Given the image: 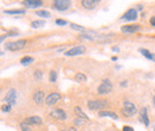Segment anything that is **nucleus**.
Here are the masks:
<instances>
[{
    "mask_svg": "<svg viewBox=\"0 0 155 131\" xmlns=\"http://www.w3.org/2000/svg\"><path fill=\"white\" fill-rule=\"evenodd\" d=\"M109 106V100L106 99H92L87 101V107L91 111H101Z\"/></svg>",
    "mask_w": 155,
    "mask_h": 131,
    "instance_id": "obj_1",
    "label": "nucleus"
},
{
    "mask_svg": "<svg viewBox=\"0 0 155 131\" xmlns=\"http://www.w3.org/2000/svg\"><path fill=\"white\" fill-rule=\"evenodd\" d=\"M138 112L137 111V107H136V105L134 103H131V101H129V100H125L124 103H123V107H122V114L124 116V117H134L136 113Z\"/></svg>",
    "mask_w": 155,
    "mask_h": 131,
    "instance_id": "obj_2",
    "label": "nucleus"
},
{
    "mask_svg": "<svg viewBox=\"0 0 155 131\" xmlns=\"http://www.w3.org/2000/svg\"><path fill=\"white\" fill-rule=\"evenodd\" d=\"M112 90H114V85H112L111 80L104 79V80L101 81V84L98 86L97 93L99 94V95H106V94L111 93Z\"/></svg>",
    "mask_w": 155,
    "mask_h": 131,
    "instance_id": "obj_3",
    "label": "nucleus"
},
{
    "mask_svg": "<svg viewBox=\"0 0 155 131\" xmlns=\"http://www.w3.org/2000/svg\"><path fill=\"white\" fill-rule=\"evenodd\" d=\"M26 45V41L25 39H19L16 42H8L5 44V49L10 50V51H17V50H21Z\"/></svg>",
    "mask_w": 155,
    "mask_h": 131,
    "instance_id": "obj_4",
    "label": "nucleus"
},
{
    "mask_svg": "<svg viewBox=\"0 0 155 131\" xmlns=\"http://www.w3.org/2000/svg\"><path fill=\"white\" fill-rule=\"evenodd\" d=\"M72 5L71 0H53V7L58 11H67Z\"/></svg>",
    "mask_w": 155,
    "mask_h": 131,
    "instance_id": "obj_5",
    "label": "nucleus"
},
{
    "mask_svg": "<svg viewBox=\"0 0 155 131\" xmlns=\"http://www.w3.org/2000/svg\"><path fill=\"white\" fill-rule=\"evenodd\" d=\"M61 98H62V95L60 93H58V92H51L50 94L47 95L44 103H45L47 106H54V105H56L58 101L61 100Z\"/></svg>",
    "mask_w": 155,
    "mask_h": 131,
    "instance_id": "obj_6",
    "label": "nucleus"
},
{
    "mask_svg": "<svg viewBox=\"0 0 155 131\" xmlns=\"http://www.w3.org/2000/svg\"><path fill=\"white\" fill-rule=\"evenodd\" d=\"M85 51H86L85 45H77V47L71 48L69 50L64 51V55L66 56H79V55H82Z\"/></svg>",
    "mask_w": 155,
    "mask_h": 131,
    "instance_id": "obj_7",
    "label": "nucleus"
},
{
    "mask_svg": "<svg viewBox=\"0 0 155 131\" xmlns=\"http://www.w3.org/2000/svg\"><path fill=\"white\" fill-rule=\"evenodd\" d=\"M49 116L51 118H54V119H58V120H66L67 119V113L62 109H54V110H51L50 113H49Z\"/></svg>",
    "mask_w": 155,
    "mask_h": 131,
    "instance_id": "obj_8",
    "label": "nucleus"
},
{
    "mask_svg": "<svg viewBox=\"0 0 155 131\" xmlns=\"http://www.w3.org/2000/svg\"><path fill=\"white\" fill-rule=\"evenodd\" d=\"M16 100H17V91L16 90H10L6 95H5V98H4V101H5V104H8V105H15L16 104Z\"/></svg>",
    "mask_w": 155,
    "mask_h": 131,
    "instance_id": "obj_9",
    "label": "nucleus"
},
{
    "mask_svg": "<svg viewBox=\"0 0 155 131\" xmlns=\"http://www.w3.org/2000/svg\"><path fill=\"white\" fill-rule=\"evenodd\" d=\"M138 18V13L136 11V8H130L128 10L123 16H122V20H127V21H134Z\"/></svg>",
    "mask_w": 155,
    "mask_h": 131,
    "instance_id": "obj_10",
    "label": "nucleus"
},
{
    "mask_svg": "<svg viewBox=\"0 0 155 131\" xmlns=\"http://www.w3.org/2000/svg\"><path fill=\"white\" fill-rule=\"evenodd\" d=\"M101 0H81V5L85 10H93L96 8Z\"/></svg>",
    "mask_w": 155,
    "mask_h": 131,
    "instance_id": "obj_11",
    "label": "nucleus"
},
{
    "mask_svg": "<svg viewBox=\"0 0 155 131\" xmlns=\"http://www.w3.org/2000/svg\"><path fill=\"white\" fill-rule=\"evenodd\" d=\"M32 100L36 105H42L44 103V92L42 90H37L35 91V93L32 94Z\"/></svg>",
    "mask_w": 155,
    "mask_h": 131,
    "instance_id": "obj_12",
    "label": "nucleus"
},
{
    "mask_svg": "<svg viewBox=\"0 0 155 131\" xmlns=\"http://www.w3.org/2000/svg\"><path fill=\"white\" fill-rule=\"evenodd\" d=\"M120 30L124 34H135V32L141 30V25H137V24H134V25H124V26L120 28Z\"/></svg>",
    "mask_w": 155,
    "mask_h": 131,
    "instance_id": "obj_13",
    "label": "nucleus"
},
{
    "mask_svg": "<svg viewBox=\"0 0 155 131\" xmlns=\"http://www.w3.org/2000/svg\"><path fill=\"white\" fill-rule=\"evenodd\" d=\"M23 122L26 123V124H29V125H42V123H43L42 118L38 117V116H31V117H28V118H25Z\"/></svg>",
    "mask_w": 155,
    "mask_h": 131,
    "instance_id": "obj_14",
    "label": "nucleus"
},
{
    "mask_svg": "<svg viewBox=\"0 0 155 131\" xmlns=\"http://www.w3.org/2000/svg\"><path fill=\"white\" fill-rule=\"evenodd\" d=\"M141 123L144 124V126H149L150 122H149V117H148V111H147V107H143L141 111H140V119H138Z\"/></svg>",
    "mask_w": 155,
    "mask_h": 131,
    "instance_id": "obj_15",
    "label": "nucleus"
},
{
    "mask_svg": "<svg viewBox=\"0 0 155 131\" xmlns=\"http://www.w3.org/2000/svg\"><path fill=\"white\" fill-rule=\"evenodd\" d=\"M43 1L42 0H24L23 1V5L26 6V7H30V8H36L42 6Z\"/></svg>",
    "mask_w": 155,
    "mask_h": 131,
    "instance_id": "obj_16",
    "label": "nucleus"
},
{
    "mask_svg": "<svg viewBox=\"0 0 155 131\" xmlns=\"http://www.w3.org/2000/svg\"><path fill=\"white\" fill-rule=\"evenodd\" d=\"M138 53L142 54L146 58H148V60L155 62V54H153L152 51H149L148 49H146V48H138Z\"/></svg>",
    "mask_w": 155,
    "mask_h": 131,
    "instance_id": "obj_17",
    "label": "nucleus"
},
{
    "mask_svg": "<svg viewBox=\"0 0 155 131\" xmlns=\"http://www.w3.org/2000/svg\"><path fill=\"white\" fill-rule=\"evenodd\" d=\"M99 117H109V118H112L117 120L118 119V114L114 111H109V110H101L99 111Z\"/></svg>",
    "mask_w": 155,
    "mask_h": 131,
    "instance_id": "obj_18",
    "label": "nucleus"
},
{
    "mask_svg": "<svg viewBox=\"0 0 155 131\" xmlns=\"http://www.w3.org/2000/svg\"><path fill=\"white\" fill-rule=\"evenodd\" d=\"M74 113L77 114L78 118H81V119H84L85 122H88V120H90L88 116L84 112V111L81 110V107H79V106H75V107H74Z\"/></svg>",
    "mask_w": 155,
    "mask_h": 131,
    "instance_id": "obj_19",
    "label": "nucleus"
},
{
    "mask_svg": "<svg viewBox=\"0 0 155 131\" xmlns=\"http://www.w3.org/2000/svg\"><path fill=\"white\" fill-rule=\"evenodd\" d=\"M75 81H77V82H80V84L86 82V81H87V76L84 74V73H77V74H75Z\"/></svg>",
    "mask_w": 155,
    "mask_h": 131,
    "instance_id": "obj_20",
    "label": "nucleus"
},
{
    "mask_svg": "<svg viewBox=\"0 0 155 131\" xmlns=\"http://www.w3.org/2000/svg\"><path fill=\"white\" fill-rule=\"evenodd\" d=\"M32 62H34V57H31V56H24L20 60V63H21L23 66H28V64H30V63H32Z\"/></svg>",
    "mask_w": 155,
    "mask_h": 131,
    "instance_id": "obj_21",
    "label": "nucleus"
},
{
    "mask_svg": "<svg viewBox=\"0 0 155 131\" xmlns=\"http://www.w3.org/2000/svg\"><path fill=\"white\" fill-rule=\"evenodd\" d=\"M6 15H24L25 10H6L4 11Z\"/></svg>",
    "mask_w": 155,
    "mask_h": 131,
    "instance_id": "obj_22",
    "label": "nucleus"
},
{
    "mask_svg": "<svg viewBox=\"0 0 155 131\" xmlns=\"http://www.w3.org/2000/svg\"><path fill=\"white\" fill-rule=\"evenodd\" d=\"M36 15L39 16V17H42V18H49L50 17V13L48 11H45V10H38V11H36Z\"/></svg>",
    "mask_w": 155,
    "mask_h": 131,
    "instance_id": "obj_23",
    "label": "nucleus"
},
{
    "mask_svg": "<svg viewBox=\"0 0 155 131\" xmlns=\"http://www.w3.org/2000/svg\"><path fill=\"white\" fill-rule=\"evenodd\" d=\"M43 25H45V21H44V20H34V21L31 23V28H34V29L41 28V26H43Z\"/></svg>",
    "mask_w": 155,
    "mask_h": 131,
    "instance_id": "obj_24",
    "label": "nucleus"
},
{
    "mask_svg": "<svg viewBox=\"0 0 155 131\" xmlns=\"http://www.w3.org/2000/svg\"><path fill=\"white\" fill-rule=\"evenodd\" d=\"M49 81L50 82H56L58 81V72L56 70H50V73H49Z\"/></svg>",
    "mask_w": 155,
    "mask_h": 131,
    "instance_id": "obj_25",
    "label": "nucleus"
},
{
    "mask_svg": "<svg viewBox=\"0 0 155 131\" xmlns=\"http://www.w3.org/2000/svg\"><path fill=\"white\" fill-rule=\"evenodd\" d=\"M19 126H20V131H32L31 125H29V124H26V123H24V122L20 123Z\"/></svg>",
    "mask_w": 155,
    "mask_h": 131,
    "instance_id": "obj_26",
    "label": "nucleus"
},
{
    "mask_svg": "<svg viewBox=\"0 0 155 131\" xmlns=\"http://www.w3.org/2000/svg\"><path fill=\"white\" fill-rule=\"evenodd\" d=\"M0 110H1L4 113H8L11 110H12V106L8 105V104H5V103H4V104L1 105V109H0Z\"/></svg>",
    "mask_w": 155,
    "mask_h": 131,
    "instance_id": "obj_27",
    "label": "nucleus"
},
{
    "mask_svg": "<svg viewBox=\"0 0 155 131\" xmlns=\"http://www.w3.org/2000/svg\"><path fill=\"white\" fill-rule=\"evenodd\" d=\"M34 77H35L37 81L42 80V79H43V72H42V70H39V69L35 70V73H34Z\"/></svg>",
    "mask_w": 155,
    "mask_h": 131,
    "instance_id": "obj_28",
    "label": "nucleus"
},
{
    "mask_svg": "<svg viewBox=\"0 0 155 131\" xmlns=\"http://www.w3.org/2000/svg\"><path fill=\"white\" fill-rule=\"evenodd\" d=\"M71 28L74 29V30H78V31H84V30H85L84 26H81V25H79V24H75V23H71Z\"/></svg>",
    "mask_w": 155,
    "mask_h": 131,
    "instance_id": "obj_29",
    "label": "nucleus"
},
{
    "mask_svg": "<svg viewBox=\"0 0 155 131\" xmlns=\"http://www.w3.org/2000/svg\"><path fill=\"white\" fill-rule=\"evenodd\" d=\"M80 39H88V41H92L93 39V36H90L88 34H82V35H80L79 36Z\"/></svg>",
    "mask_w": 155,
    "mask_h": 131,
    "instance_id": "obj_30",
    "label": "nucleus"
},
{
    "mask_svg": "<svg viewBox=\"0 0 155 131\" xmlns=\"http://www.w3.org/2000/svg\"><path fill=\"white\" fill-rule=\"evenodd\" d=\"M55 23L60 25V26H63V25H67V20H64V19H56L55 20Z\"/></svg>",
    "mask_w": 155,
    "mask_h": 131,
    "instance_id": "obj_31",
    "label": "nucleus"
},
{
    "mask_svg": "<svg viewBox=\"0 0 155 131\" xmlns=\"http://www.w3.org/2000/svg\"><path fill=\"white\" fill-rule=\"evenodd\" d=\"M84 122H85V120H84V119H81V118H75V119H74V124H75V125H82V124H84Z\"/></svg>",
    "mask_w": 155,
    "mask_h": 131,
    "instance_id": "obj_32",
    "label": "nucleus"
},
{
    "mask_svg": "<svg viewBox=\"0 0 155 131\" xmlns=\"http://www.w3.org/2000/svg\"><path fill=\"white\" fill-rule=\"evenodd\" d=\"M122 131H135V130H134V128H131V126L124 125V126H123V129H122Z\"/></svg>",
    "mask_w": 155,
    "mask_h": 131,
    "instance_id": "obj_33",
    "label": "nucleus"
},
{
    "mask_svg": "<svg viewBox=\"0 0 155 131\" xmlns=\"http://www.w3.org/2000/svg\"><path fill=\"white\" fill-rule=\"evenodd\" d=\"M120 86H122V87H127V86H128V80H123V81L120 82Z\"/></svg>",
    "mask_w": 155,
    "mask_h": 131,
    "instance_id": "obj_34",
    "label": "nucleus"
},
{
    "mask_svg": "<svg viewBox=\"0 0 155 131\" xmlns=\"http://www.w3.org/2000/svg\"><path fill=\"white\" fill-rule=\"evenodd\" d=\"M150 25L155 26V17H152V18H150Z\"/></svg>",
    "mask_w": 155,
    "mask_h": 131,
    "instance_id": "obj_35",
    "label": "nucleus"
},
{
    "mask_svg": "<svg viewBox=\"0 0 155 131\" xmlns=\"http://www.w3.org/2000/svg\"><path fill=\"white\" fill-rule=\"evenodd\" d=\"M112 51L118 53V51H119V48H118V47H112Z\"/></svg>",
    "mask_w": 155,
    "mask_h": 131,
    "instance_id": "obj_36",
    "label": "nucleus"
},
{
    "mask_svg": "<svg viewBox=\"0 0 155 131\" xmlns=\"http://www.w3.org/2000/svg\"><path fill=\"white\" fill-rule=\"evenodd\" d=\"M7 36H8V35H2V36H0V43H1V42H2L5 38L7 37Z\"/></svg>",
    "mask_w": 155,
    "mask_h": 131,
    "instance_id": "obj_37",
    "label": "nucleus"
},
{
    "mask_svg": "<svg viewBox=\"0 0 155 131\" xmlns=\"http://www.w3.org/2000/svg\"><path fill=\"white\" fill-rule=\"evenodd\" d=\"M142 10H143V6L142 5H138L137 8H136V11H142Z\"/></svg>",
    "mask_w": 155,
    "mask_h": 131,
    "instance_id": "obj_38",
    "label": "nucleus"
},
{
    "mask_svg": "<svg viewBox=\"0 0 155 131\" xmlns=\"http://www.w3.org/2000/svg\"><path fill=\"white\" fill-rule=\"evenodd\" d=\"M68 131H78V130H77V128H75V126H72V128H69V129H68Z\"/></svg>",
    "mask_w": 155,
    "mask_h": 131,
    "instance_id": "obj_39",
    "label": "nucleus"
},
{
    "mask_svg": "<svg viewBox=\"0 0 155 131\" xmlns=\"http://www.w3.org/2000/svg\"><path fill=\"white\" fill-rule=\"evenodd\" d=\"M117 60H118V57H117V56H114V57H112V61H117Z\"/></svg>",
    "mask_w": 155,
    "mask_h": 131,
    "instance_id": "obj_40",
    "label": "nucleus"
},
{
    "mask_svg": "<svg viewBox=\"0 0 155 131\" xmlns=\"http://www.w3.org/2000/svg\"><path fill=\"white\" fill-rule=\"evenodd\" d=\"M0 55H4V53H2V51H1V50H0Z\"/></svg>",
    "mask_w": 155,
    "mask_h": 131,
    "instance_id": "obj_41",
    "label": "nucleus"
},
{
    "mask_svg": "<svg viewBox=\"0 0 155 131\" xmlns=\"http://www.w3.org/2000/svg\"><path fill=\"white\" fill-rule=\"evenodd\" d=\"M153 103H154V105H155V95H154V99H153Z\"/></svg>",
    "mask_w": 155,
    "mask_h": 131,
    "instance_id": "obj_42",
    "label": "nucleus"
},
{
    "mask_svg": "<svg viewBox=\"0 0 155 131\" xmlns=\"http://www.w3.org/2000/svg\"><path fill=\"white\" fill-rule=\"evenodd\" d=\"M60 131H68V130H66V129H62V130H60Z\"/></svg>",
    "mask_w": 155,
    "mask_h": 131,
    "instance_id": "obj_43",
    "label": "nucleus"
},
{
    "mask_svg": "<svg viewBox=\"0 0 155 131\" xmlns=\"http://www.w3.org/2000/svg\"><path fill=\"white\" fill-rule=\"evenodd\" d=\"M153 129H154V131H155V125H154V128H153Z\"/></svg>",
    "mask_w": 155,
    "mask_h": 131,
    "instance_id": "obj_44",
    "label": "nucleus"
}]
</instances>
